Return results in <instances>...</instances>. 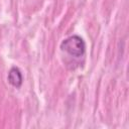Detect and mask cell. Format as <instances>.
Here are the masks:
<instances>
[{"label": "cell", "mask_w": 129, "mask_h": 129, "mask_svg": "<svg viewBox=\"0 0 129 129\" xmlns=\"http://www.w3.org/2000/svg\"><path fill=\"white\" fill-rule=\"evenodd\" d=\"M60 49L74 57H81L85 54L86 43L79 35H71L63 39L59 45Z\"/></svg>", "instance_id": "cell-1"}, {"label": "cell", "mask_w": 129, "mask_h": 129, "mask_svg": "<svg viewBox=\"0 0 129 129\" xmlns=\"http://www.w3.org/2000/svg\"><path fill=\"white\" fill-rule=\"evenodd\" d=\"M7 80L9 82V84L11 86H13L14 88H20L22 83H23V78H22L21 71L17 67H12L10 69L9 73H8Z\"/></svg>", "instance_id": "cell-2"}]
</instances>
